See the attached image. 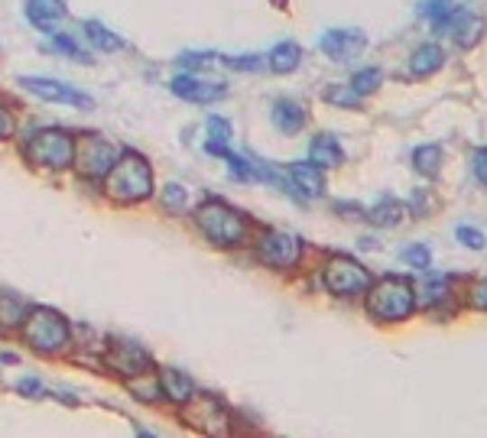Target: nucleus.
I'll return each instance as SVG.
<instances>
[{
    "label": "nucleus",
    "mask_w": 487,
    "mask_h": 438,
    "mask_svg": "<svg viewBox=\"0 0 487 438\" xmlns=\"http://www.w3.org/2000/svg\"><path fill=\"white\" fill-rule=\"evenodd\" d=\"M101 182H105V195L114 205H140L146 198H153L156 188L153 166L146 162V156L133 153V150H121V156L101 176Z\"/></svg>",
    "instance_id": "obj_1"
},
{
    "label": "nucleus",
    "mask_w": 487,
    "mask_h": 438,
    "mask_svg": "<svg viewBox=\"0 0 487 438\" xmlns=\"http://www.w3.org/2000/svg\"><path fill=\"white\" fill-rule=\"evenodd\" d=\"M192 221L198 227V234L208 243L221 247V251H237L251 237V221L237 208L225 202V198H205L198 208L192 211Z\"/></svg>",
    "instance_id": "obj_2"
},
{
    "label": "nucleus",
    "mask_w": 487,
    "mask_h": 438,
    "mask_svg": "<svg viewBox=\"0 0 487 438\" xmlns=\"http://www.w3.org/2000/svg\"><path fill=\"white\" fill-rule=\"evenodd\" d=\"M20 332H23L26 348L36 351V354H42V357L62 354V351H69V344H72V324L65 322V315H59L56 308H49V306L30 308V315L23 318Z\"/></svg>",
    "instance_id": "obj_3"
},
{
    "label": "nucleus",
    "mask_w": 487,
    "mask_h": 438,
    "mask_svg": "<svg viewBox=\"0 0 487 438\" xmlns=\"http://www.w3.org/2000/svg\"><path fill=\"white\" fill-rule=\"evenodd\" d=\"M416 308V286L406 276H383L367 286V312L377 322H406Z\"/></svg>",
    "instance_id": "obj_4"
},
{
    "label": "nucleus",
    "mask_w": 487,
    "mask_h": 438,
    "mask_svg": "<svg viewBox=\"0 0 487 438\" xmlns=\"http://www.w3.org/2000/svg\"><path fill=\"white\" fill-rule=\"evenodd\" d=\"M26 160L36 166V169H46V172H62L72 166V156H75V137L72 133H65L59 127H42L36 130L23 146Z\"/></svg>",
    "instance_id": "obj_5"
},
{
    "label": "nucleus",
    "mask_w": 487,
    "mask_h": 438,
    "mask_svg": "<svg viewBox=\"0 0 487 438\" xmlns=\"http://www.w3.org/2000/svg\"><path fill=\"white\" fill-rule=\"evenodd\" d=\"M121 156V146L107 140L105 133H81L75 137V156L72 166L81 178H101Z\"/></svg>",
    "instance_id": "obj_6"
},
{
    "label": "nucleus",
    "mask_w": 487,
    "mask_h": 438,
    "mask_svg": "<svg viewBox=\"0 0 487 438\" xmlns=\"http://www.w3.org/2000/svg\"><path fill=\"white\" fill-rule=\"evenodd\" d=\"M179 419H182V425L202 432V435H227L231 432V413L211 393H195L188 403H182Z\"/></svg>",
    "instance_id": "obj_7"
},
{
    "label": "nucleus",
    "mask_w": 487,
    "mask_h": 438,
    "mask_svg": "<svg viewBox=\"0 0 487 438\" xmlns=\"http://www.w3.org/2000/svg\"><path fill=\"white\" fill-rule=\"evenodd\" d=\"M322 286L332 296H354L371 286V273L354 257H328L322 267Z\"/></svg>",
    "instance_id": "obj_8"
},
{
    "label": "nucleus",
    "mask_w": 487,
    "mask_h": 438,
    "mask_svg": "<svg viewBox=\"0 0 487 438\" xmlns=\"http://www.w3.org/2000/svg\"><path fill=\"white\" fill-rule=\"evenodd\" d=\"M257 257L273 269H292L302 260V241L289 231H267L257 241Z\"/></svg>",
    "instance_id": "obj_9"
},
{
    "label": "nucleus",
    "mask_w": 487,
    "mask_h": 438,
    "mask_svg": "<svg viewBox=\"0 0 487 438\" xmlns=\"http://www.w3.org/2000/svg\"><path fill=\"white\" fill-rule=\"evenodd\" d=\"M105 364H107V370H111V373H117V377L130 380V377H137V373L150 370V367H153V360H150V354L140 348L137 341L114 338L111 344H107V351H105Z\"/></svg>",
    "instance_id": "obj_10"
},
{
    "label": "nucleus",
    "mask_w": 487,
    "mask_h": 438,
    "mask_svg": "<svg viewBox=\"0 0 487 438\" xmlns=\"http://www.w3.org/2000/svg\"><path fill=\"white\" fill-rule=\"evenodd\" d=\"M20 88L42 97L49 105H65V107H75V111H88L91 107V97L85 95V91L72 88V85H65V81H56V78H30V75H23V78H20Z\"/></svg>",
    "instance_id": "obj_11"
},
{
    "label": "nucleus",
    "mask_w": 487,
    "mask_h": 438,
    "mask_svg": "<svg viewBox=\"0 0 487 438\" xmlns=\"http://www.w3.org/2000/svg\"><path fill=\"white\" fill-rule=\"evenodd\" d=\"M318 49H322L325 56L332 59V62H354L361 52L367 49V36L354 26H338V30H328L318 40Z\"/></svg>",
    "instance_id": "obj_12"
},
{
    "label": "nucleus",
    "mask_w": 487,
    "mask_h": 438,
    "mask_svg": "<svg viewBox=\"0 0 487 438\" xmlns=\"http://www.w3.org/2000/svg\"><path fill=\"white\" fill-rule=\"evenodd\" d=\"M170 88L176 97L192 101V105H208V101H218V97L227 95L225 81H202V78H195V75H176Z\"/></svg>",
    "instance_id": "obj_13"
},
{
    "label": "nucleus",
    "mask_w": 487,
    "mask_h": 438,
    "mask_svg": "<svg viewBox=\"0 0 487 438\" xmlns=\"http://www.w3.org/2000/svg\"><path fill=\"white\" fill-rule=\"evenodd\" d=\"M286 176H289V182L296 186V192H299L302 198H318V195H325V169L316 166V162H292L289 169H286Z\"/></svg>",
    "instance_id": "obj_14"
},
{
    "label": "nucleus",
    "mask_w": 487,
    "mask_h": 438,
    "mask_svg": "<svg viewBox=\"0 0 487 438\" xmlns=\"http://www.w3.org/2000/svg\"><path fill=\"white\" fill-rule=\"evenodd\" d=\"M26 20L40 32H56L65 23L62 0H26Z\"/></svg>",
    "instance_id": "obj_15"
},
{
    "label": "nucleus",
    "mask_w": 487,
    "mask_h": 438,
    "mask_svg": "<svg viewBox=\"0 0 487 438\" xmlns=\"http://www.w3.org/2000/svg\"><path fill=\"white\" fill-rule=\"evenodd\" d=\"M448 30H452V40L462 49H474L484 40V20L468 14V10H455V14L448 16Z\"/></svg>",
    "instance_id": "obj_16"
},
{
    "label": "nucleus",
    "mask_w": 487,
    "mask_h": 438,
    "mask_svg": "<svg viewBox=\"0 0 487 438\" xmlns=\"http://www.w3.org/2000/svg\"><path fill=\"white\" fill-rule=\"evenodd\" d=\"M308 114L306 107L299 105V101H292V97H280L273 105V123L280 133H286V137H292V133H299L302 127H306Z\"/></svg>",
    "instance_id": "obj_17"
},
{
    "label": "nucleus",
    "mask_w": 487,
    "mask_h": 438,
    "mask_svg": "<svg viewBox=\"0 0 487 438\" xmlns=\"http://www.w3.org/2000/svg\"><path fill=\"white\" fill-rule=\"evenodd\" d=\"M160 387H162V397L170 399V403H176V406L188 403V399L198 393V389H195V383H192V377H188V373H182V370H172V367L160 370Z\"/></svg>",
    "instance_id": "obj_18"
},
{
    "label": "nucleus",
    "mask_w": 487,
    "mask_h": 438,
    "mask_svg": "<svg viewBox=\"0 0 487 438\" xmlns=\"http://www.w3.org/2000/svg\"><path fill=\"white\" fill-rule=\"evenodd\" d=\"M308 162H316L322 169H338L341 162H345V150L341 143L332 137V133H318L308 146Z\"/></svg>",
    "instance_id": "obj_19"
},
{
    "label": "nucleus",
    "mask_w": 487,
    "mask_h": 438,
    "mask_svg": "<svg viewBox=\"0 0 487 438\" xmlns=\"http://www.w3.org/2000/svg\"><path fill=\"white\" fill-rule=\"evenodd\" d=\"M302 62V46L299 42H292V40H283V42H276L273 49H270V56H267V65H270V72L273 75H289L296 72Z\"/></svg>",
    "instance_id": "obj_20"
},
{
    "label": "nucleus",
    "mask_w": 487,
    "mask_h": 438,
    "mask_svg": "<svg viewBox=\"0 0 487 438\" xmlns=\"http://www.w3.org/2000/svg\"><path fill=\"white\" fill-rule=\"evenodd\" d=\"M446 65V49L438 46V42H422L416 46V52L409 56V72L413 75H436L438 68Z\"/></svg>",
    "instance_id": "obj_21"
},
{
    "label": "nucleus",
    "mask_w": 487,
    "mask_h": 438,
    "mask_svg": "<svg viewBox=\"0 0 487 438\" xmlns=\"http://www.w3.org/2000/svg\"><path fill=\"white\" fill-rule=\"evenodd\" d=\"M30 302H23L20 296H14V292H0V328L4 332H14V328H20L23 324V318L30 315Z\"/></svg>",
    "instance_id": "obj_22"
},
{
    "label": "nucleus",
    "mask_w": 487,
    "mask_h": 438,
    "mask_svg": "<svg viewBox=\"0 0 487 438\" xmlns=\"http://www.w3.org/2000/svg\"><path fill=\"white\" fill-rule=\"evenodd\" d=\"M127 389H130V397L140 399V403H160V399H162L160 373H153V367H150V370H143V373H137V377H130Z\"/></svg>",
    "instance_id": "obj_23"
},
{
    "label": "nucleus",
    "mask_w": 487,
    "mask_h": 438,
    "mask_svg": "<svg viewBox=\"0 0 487 438\" xmlns=\"http://www.w3.org/2000/svg\"><path fill=\"white\" fill-rule=\"evenodd\" d=\"M81 30H85V40H88V46L101 49V52H121V49H124L121 36L107 30L105 23H97V20H85V23H81Z\"/></svg>",
    "instance_id": "obj_24"
},
{
    "label": "nucleus",
    "mask_w": 487,
    "mask_h": 438,
    "mask_svg": "<svg viewBox=\"0 0 487 438\" xmlns=\"http://www.w3.org/2000/svg\"><path fill=\"white\" fill-rule=\"evenodd\" d=\"M442 160H446V153H442V146L438 143H426V146H416L413 150V166L419 176L432 178L438 176V169H442Z\"/></svg>",
    "instance_id": "obj_25"
},
{
    "label": "nucleus",
    "mask_w": 487,
    "mask_h": 438,
    "mask_svg": "<svg viewBox=\"0 0 487 438\" xmlns=\"http://www.w3.org/2000/svg\"><path fill=\"white\" fill-rule=\"evenodd\" d=\"M364 218L371 221L373 227H397L403 221V205L393 202V198H383L377 202L371 211H364Z\"/></svg>",
    "instance_id": "obj_26"
},
{
    "label": "nucleus",
    "mask_w": 487,
    "mask_h": 438,
    "mask_svg": "<svg viewBox=\"0 0 487 438\" xmlns=\"http://www.w3.org/2000/svg\"><path fill=\"white\" fill-rule=\"evenodd\" d=\"M46 52H52V56H65V59H75V62H91V52H85V49L78 46V42L72 40V36H62V32L56 30V36L46 42Z\"/></svg>",
    "instance_id": "obj_27"
},
{
    "label": "nucleus",
    "mask_w": 487,
    "mask_h": 438,
    "mask_svg": "<svg viewBox=\"0 0 487 438\" xmlns=\"http://www.w3.org/2000/svg\"><path fill=\"white\" fill-rule=\"evenodd\" d=\"M381 85H383V72H381V68H373V65H371V68H361V72L351 75V91H354L357 97L373 95Z\"/></svg>",
    "instance_id": "obj_28"
},
{
    "label": "nucleus",
    "mask_w": 487,
    "mask_h": 438,
    "mask_svg": "<svg viewBox=\"0 0 487 438\" xmlns=\"http://www.w3.org/2000/svg\"><path fill=\"white\" fill-rule=\"evenodd\" d=\"M448 289V279L446 276H426L422 279V286L416 289V302H422V306H429V302L442 299V292Z\"/></svg>",
    "instance_id": "obj_29"
},
{
    "label": "nucleus",
    "mask_w": 487,
    "mask_h": 438,
    "mask_svg": "<svg viewBox=\"0 0 487 438\" xmlns=\"http://www.w3.org/2000/svg\"><path fill=\"white\" fill-rule=\"evenodd\" d=\"M162 205H166V211H172V214H186L188 192L182 186H166L162 188Z\"/></svg>",
    "instance_id": "obj_30"
},
{
    "label": "nucleus",
    "mask_w": 487,
    "mask_h": 438,
    "mask_svg": "<svg viewBox=\"0 0 487 438\" xmlns=\"http://www.w3.org/2000/svg\"><path fill=\"white\" fill-rule=\"evenodd\" d=\"M400 257H403V263H409L413 269H429V263H432V253L426 243H409Z\"/></svg>",
    "instance_id": "obj_31"
},
{
    "label": "nucleus",
    "mask_w": 487,
    "mask_h": 438,
    "mask_svg": "<svg viewBox=\"0 0 487 438\" xmlns=\"http://www.w3.org/2000/svg\"><path fill=\"white\" fill-rule=\"evenodd\" d=\"M325 97H328V105H335V107H357L361 105V97L351 91V85L345 88V85H332V88L325 91Z\"/></svg>",
    "instance_id": "obj_32"
},
{
    "label": "nucleus",
    "mask_w": 487,
    "mask_h": 438,
    "mask_svg": "<svg viewBox=\"0 0 487 438\" xmlns=\"http://www.w3.org/2000/svg\"><path fill=\"white\" fill-rule=\"evenodd\" d=\"M227 169H231V176L237 178V182H251L253 176H257V169H253L251 162L244 160V156H237V153H231V150H227Z\"/></svg>",
    "instance_id": "obj_33"
},
{
    "label": "nucleus",
    "mask_w": 487,
    "mask_h": 438,
    "mask_svg": "<svg viewBox=\"0 0 487 438\" xmlns=\"http://www.w3.org/2000/svg\"><path fill=\"white\" fill-rule=\"evenodd\" d=\"M455 237H458V243L462 247H468V251H481L484 247V234H481L478 227H471V224H458L455 227Z\"/></svg>",
    "instance_id": "obj_34"
},
{
    "label": "nucleus",
    "mask_w": 487,
    "mask_h": 438,
    "mask_svg": "<svg viewBox=\"0 0 487 438\" xmlns=\"http://www.w3.org/2000/svg\"><path fill=\"white\" fill-rule=\"evenodd\" d=\"M16 393H20V397L42 399V397H46V387H42L40 377H23V380H16Z\"/></svg>",
    "instance_id": "obj_35"
},
{
    "label": "nucleus",
    "mask_w": 487,
    "mask_h": 438,
    "mask_svg": "<svg viewBox=\"0 0 487 438\" xmlns=\"http://www.w3.org/2000/svg\"><path fill=\"white\" fill-rule=\"evenodd\" d=\"M215 52H182V56L176 59V65L179 68H198V65H205V62H215Z\"/></svg>",
    "instance_id": "obj_36"
},
{
    "label": "nucleus",
    "mask_w": 487,
    "mask_h": 438,
    "mask_svg": "<svg viewBox=\"0 0 487 438\" xmlns=\"http://www.w3.org/2000/svg\"><path fill=\"white\" fill-rule=\"evenodd\" d=\"M205 123H208V140H221V143H227V137H231V127H227L225 117H215V114H211Z\"/></svg>",
    "instance_id": "obj_37"
},
{
    "label": "nucleus",
    "mask_w": 487,
    "mask_h": 438,
    "mask_svg": "<svg viewBox=\"0 0 487 438\" xmlns=\"http://www.w3.org/2000/svg\"><path fill=\"white\" fill-rule=\"evenodd\" d=\"M221 59V56H218ZM221 62L227 65V68H241V72H257L260 65H263V59L260 56H241V59H221Z\"/></svg>",
    "instance_id": "obj_38"
},
{
    "label": "nucleus",
    "mask_w": 487,
    "mask_h": 438,
    "mask_svg": "<svg viewBox=\"0 0 487 438\" xmlns=\"http://www.w3.org/2000/svg\"><path fill=\"white\" fill-rule=\"evenodd\" d=\"M474 176H478L481 186H487V146L474 150Z\"/></svg>",
    "instance_id": "obj_39"
},
{
    "label": "nucleus",
    "mask_w": 487,
    "mask_h": 438,
    "mask_svg": "<svg viewBox=\"0 0 487 438\" xmlns=\"http://www.w3.org/2000/svg\"><path fill=\"white\" fill-rule=\"evenodd\" d=\"M16 133V121L7 107H0V140H10Z\"/></svg>",
    "instance_id": "obj_40"
},
{
    "label": "nucleus",
    "mask_w": 487,
    "mask_h": 438,
    "mask_svg": "<svg viewBox=\"0 0 487 438\" xmlns=\"http://www.w3.org/2000/svg\"><path fill=\"white\" fill-rule=\"evenodd\" d=\"M442 10H448V0H422L419 4V16H436Z\"/></svg>",
    "instance_id": "obj_41"
},
{
    "label": "nucleus",
    "mask_w": 487,
    "mask_h": 438,
    "mask_svg": "<svg viewBox=\"0 0 487 438\" xmlns=\"http://www.w3.org/2000/svg\"><path fill=\"white\" fill-rule=\"evenodd\" d=\"M471 306L487 308V279H481V283H474V289H471Z\"/></svg>",
    "instance_id": "obj_42"
},
{
    "label": "nucleus",
    "mask_w": 487,
    "mask_h": 438,
    "mask_svg": "<svg viewBox=\"0 0 487 438\" xmlns=\"http://www.w3.org/2000/svg\"><path fill=\"white\" fill-rule=\"evenodd\" d=\"M0 360H4V364H16L20 357H16V354H0Z\"/></svg>",
    "instance_id": "obj_43"
}]
</instances>
